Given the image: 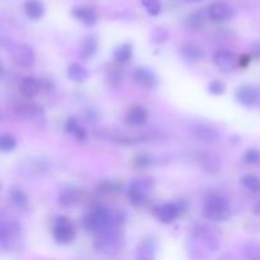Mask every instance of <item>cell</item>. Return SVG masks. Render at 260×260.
I'll return each mask as SVG.
<instances>
[{
    "label": "cell",
    "instance_id": "7402d4cb",
    "mask_svg": "<svg viewBox=\"0 0 260 260\" xmlns=\"http://www.w3.org/2000/svg\"><path fill=\"white\" fill-rule=\"evenodd\" d=\"M14 116L19 119H30L40 116V107L33 103H20L14 107Z\"/></svg>",
    "mask_w": 260,
    "mask_h": 260
},
{
    "label": "cell",
    "instance_id": "f1b7e54d",
    "mask_svg": "<svg viewBox=\"0 0 260 260\" xmlns=\"http://www.w3.org/2000/svg\"><path fill=\"white\" fill-rule=\"evenodd\" d=\"M103 137L109 139L112 142H116L118 145H123V146H132V145L139 144L140 140L134 136H129L127 134H121V132H108L107 135H103Z\"/></svg>",
    "mask_w": 260,
    "mask_h": 260
},
{
    "label": "cell",
    "instance_id": "7a4b0ae2",
    "mask_svg": "<svg viewBox=\"0 0 260 260\" xmlns=\"http://www.w3.org/2000/svg\"><path fill=\"white\" fill-rule=\"evenodd\" d=\"M119 229H121V225L113 223L102 233L96 234L94 248L99 254L106 256H116L122 250L123 238H122V233Z\"/></svg>",
    "mask_w": 260,
    "mask_h": 260
},
{
    "label": "cell",
    "instance_id": "9a60e30c",
    "mask_svg": "<svg viewBox=\"0 0 260 260\" xmlns=\"http://www.w3.org/2000/svg\"><path fill=\"white\" fill-rule=\"evenodd\" d=\"M179 52L180 56L185 61H189V62H200V61H202L205 58V51H203V48L192 42L183 43L180 46Z\"/></svg>",
    "mask_w": 260,
    "mask_h": 260
},
{
    "label": "cell",
    "instance_id": "5bb4252c",
    "mask_svg": "<svg viewBox=\"0 0 260 260\" xmlns=\"http://www.w3.org/2000/svg\"><path fill=\"white\" fill-rule=\"evenodd\" d=\"M83 190L76 187H65L58 193V203L62 207H74L83 201Z\"/></svg>",
    "mask_w": 260,
    "mask_h": 260
},
{
    "label": "cell",
    "instance_id": "6da1fadb",
    "mask_svg": "<svg viewBox=\"0 0 260 260\" xmlns=\"http://www.w3.org/2000/svg\"><path fill=\"white\" fill-rule=\"evenodd\" d=\"M123 216L121 213H112L103 206H95L83 218V228L88 233L99 234L113 223L122 225Z\"/></svg>",
    "mask_w": 260,
    "mask_h": 260
},
{
    "label": "cell",
    "instance_id": "ab89813d",
    "mask_svg": "<svg viewBox=\"0 0 260 260\" xmlns=\"http://www.w3.org/2000/svg\"><path fill=\"white\" fill-rule=\"evenodd\" d=\"M251 57H253L251 55H241L240 57H239V66H240V68H246V66L250 63Z\"/></svg>",
    "mask_w": 260,
    "mask_h": 260
},
{
    "label": "cell",
    "instance_id": "f546056e",
    "mask_svg": "<svg viewBox=\"0 0 260 260\" xmlns=\"http://www.w3.org/2000/svg\"><path fill=\"white\" fill-rule=\"evenodd\" d=\"M241 185L250 193L260 192V178L254 174H245L241 177Z\"/></svg>",
    "mask_w": 260,
    "mask_h": 260
},
{
    "label": "cell",
    "instance_id": "7c38bea8",
    "mask_svg": "<svg viewBox=\"0 0 260 260\" xmlns=\"http://www.w3.org/2000/svg\"><path fill=\"white\" fill-rule=\"evenodd\" d=\"M213 62L223 73L234 71L239 66V57L228 50H218L213 55Z\"/></svg>",
    "mask_w": 260,
    "mask_h": 260
},
{
    "label": "cell",
    "instance_id": "f35d334b",
    "mask_svg": "<svg viewBox=\"0 0 260 260\" xmlns=\"http://www.w3.org/2000/svg\"><path fill=\"white\" fill-rule=\"evenodd\" d=\"M226 90L225 83H222L221 80H212L208 84V91H210L212 95H222Z\"/></svg>",
    "mask_w": 260,
    "mask_h": 260
},
{
    "label": "cell",
    "instance_id": "52a82bcc",
    "mask_svg": "<svg viewBox=\"0 0 260 260\" xmlns=\"http://www.w3.org/2000/svg\"><path fill=\"white\" fill-rule=\"evenodd\" d=\"M22 233V226L17 220H7L2 218V225H0V244L3 248L13 246V244L17 243Z\"/></svg>",
    "mask_w": 260,
    "mask_h": 260
},
{
    "label": "cell",
    "instance_id": "603a6c76",
    "mask_svg": "<svg viewBox=\"0 0 260 260\" xmlns=\"http://www.w3.org/2000/svg\"><path fill=\"white\" fill-rule=\"evenodd\" d=\"M24 13L29 19L38 20L45 14V5L41 0H27L24 3Z\"/></svg>",
    "mask_w": 260,
    "mask_h": 260
},
{
    "label": "cell",
    "instance_id": "3957f363",
    "mask_svg": "<svg viewBox=\"0 0 260 260\" xmlns=\"http://www.w3.org/2000/svg\"><path fill=\"white\" fill-rule=\"evenodd\" d=\"M203 215L207 220L213 221V222L226 221L231 216L230 203L223 196H208L203 205Z\"/></svg>",
    "mask_w": 260,
    "mask_h": 260
},
{
    "label": "cell",
    "instance_id": "4dcf8cb0",
    "mask_svg": "<svg viewBox=\"0 0 260 260\" xmlns=\"http://www.w3.org/2000/svg\"><path fill=\"white\" fill-rule=\"evenodd\" d=\"M107 83L111 88H119L123 84V71L113 66L107 73Z\"/></svg>",
    "mask_w": 260,
    "mask_h": 260
},
{
    "label": "cell",
    "instance_id": "d590c367",
    "mask_svg": "<svg viewBox=\"0 0 260 260\" xmlns=\"http://www.w3.org/2000/svg\"><path fill=\"white\" fill-rule=\"evenodd\" d=\"M168 37H169V32L165 28H155L151 32V41L154 43H156V45L165 42L168 40Z\"/></svg>",
    "mask_w": 260,
    "mask_h": 260
},
{
    "label": "cell",
    "instance_id": "30bf717a",
    "mask_svg": "<svg viewBox=\"0 0 260 260\" xmlns=\"http://www.w3.org/2000/svg\"><path fill=\"white\" fill-rule=\"evenodd\" d=\"M235 98L241 106L251 108V107H255L256 104H258L260 98V91L255 85L244 84V85H240L236 89Z\"/></svg>",
    "mask_w": 260,
    "mask_h": 260
},
{
    "label": "cell",
    "instance_id": "5b68a950",
    "mask_svg": "<svg viewBox=\"0 0 260 260\" xmlns=\"http://www.w3.org/2000/svg\"><path fill=\"white\" fill-rule=\"evenodd\" d=\"M52 236L55 241L60 245H70L74 243L76 236V230L70 218L66 216H57L53 220Z\"/></svg>",
    "mask_w": 260,
    "mask_h": 260
},
{
    "label": "cell",
    "instance_id": "ac0fdd59",
    "mask_svg": "<svg viewBox=\"0 0 260 260\" xmlns=\"http://www.w3.org/2000/svg\"><path fill=\"white\" fill-rule=\"evenodd\" d=\"M147 118H149V113H147L146 108L142 106H134L127 113V123L131 124V126L140 127L144 126L147 122Z\"/></svg>",
    "mask_w": 260,
    "mask_h": 260
},
{
    "label": "cell",
    "instance_id": "d6986e66",
    "mask_svg": "<svg viewBox=\"0 0 260 260\" xmlns=\"http://www.w3.org/2000/svg\"><path fill=\"white\" fill-rule=\"evenodd\" d=\"M155 254H156V243L154 239H145L137 246V259L152 260L155 259Z\"/></svg>",
    "mask_w": 260,
    "mask_h": 260
},
{
    "label": "cell",
    "instance_id": "ffe728a7",
    "mask_svg": "<svg viewBox=\"0 0 260 260\" xmlns=\"http://www.w3.org/2000/svg\"><path fill=\"white\" fill-rule=\"evenodd\" d=\"M73 15L85 25H94L98 20L95 10L88 7H76L73 9Z\"/></svg>",
    "mask_w": 260,
    "mask_h": 260
},
{
    "label": "cell",
    "instance_id": "ee69618b",
    "mask_svg": "<svg viewBox=\"0 0 260 260\" xmlns=\"http://www.w3.org/2000/svg\"><path fill=\"white\" fill-rule=\"evenodd\" d=\"M189 3H198V2H202V0H187Z\"/></svg>",
    "mask_w": 260,
    "mask_h": 260
},
{
    "label": "cell",
    "instance_id": "cb8c5ba5",
    "mask_svg": "<svg viewBox=\"0 0 260 260\" xmlns=\"http://www.w3.org/2000/svg\"><path fill=\"white\" fill-rule=\"evenodd\" d=\"M134 56V47L129 43H122V45L117 46L113 51V60L117 63H127Z\"/></svg>",
    "mask_w": 260,
    "mask_h": 260
},
{
    "label": "cell",
    "instance_id": "ba28073f",
    "mask_svg": "<svg viewBox=\"0 0 260 260\" xmlns=\"http://www.w3.org/2000/svg\"><path fill=\"white\" fill-rule=\"evenodd\" d=\"M12 60L19 68H30L36 62L35 50L25 43L14 46V47H12Z\"/></svg>",
    "mask_w": 260,
    "mask_h": 260
},
{
    "label": "cell",
    "instance_id": "44dd1931",
    "mask_svg": "<svg viewBox=\"0 0 260 260\" xmlns=\"http://www.w3.org/2000/svg\"><path fill=\"white\" fill-rule=\"evenodd\" d=\"M65 132L69 136L75 137L78 141H85L88 139L86 131L80 126V123H79L75 117H69L65 123Z\"/></svg>",
    "mask_w": 260,
    "mask_h": 260
},
{
    "label": "cell",
    "instance_id": "83f0119b",
    "mask_svg": "<svg viewBox=\"0 0 260 260\" xmlns=\"http://www.w3.org/2000/svg\"><path fill=\"white\" fill-rule=\"evenodd\" d=\"M200 164L203 172L208 173V174H216L221 168L220 159L217 156H213V155L210 154L203 155L200 159Z\"/></svg>",
    "mask_w": 260,
    "mask_h": 260
},
{
    "label": "cell",
    "instance_id": "1f68e13d",
    "mask_svg": "<svg viewBox=\"0 0 260 260\" xmlns=\"http://www.w3.org/2000/svg\"><path fill=\"white\" fill-rule=\"evenodd\" d=\"M17 139L12 134H3L0 136V150L3 152H12L17 147Z\"/></svg>",
    "mask_w": 260,
    "mask_h": 260
},
{
    "label": "cell",
    "instance_id": "8fae6325",
    "mask_svg": "<svg viewBox=\"0 0 260 260\" xmlns=\"http://www.w3.org/2000/svg\"><path fill=\"white\" fill-rule=\"evenodd\" d=\"M132 79H134L135 84L137 86L142 89H146V90H150V89H155L159 84V80H157V76L151 69L145 68V66H141V68H137L136 70L134 71V75H132Z\"/></svg>",
    "mask_w": 260,
    "mask_h": 260
},
{
    "label": "cell",
    "instance_id": "e575fe53",
    "mask_svg": "<svg viewBox=\"0 0 260 260\" xmlns=\"http://www.w3.org/2000/svg\"><path fill=\"white\" fill-rule=\"evenodd\" d=\"M134 165L136 168H139V169H147V168L154 165V157L151 155L146 154V152H142V154H139L135 157Z\"/></svg>",
    "mask_w": 260,
    "mask_h": 260
},
{
    "label": "cell",
    "instance_id": "277c9868",
    "mask_svg": "<svg viewBox=\"0 0 260 260\" xmlns=\"http://www.w3.org/2000/svg\"><path fill=\"white\" fill-rule=\"evenodd\" d=\"M152 187H154V180L151 178H137L132 180L127 188V197L129 203L136 207L145 205Z\"/></svg>",
    "mask_w": 260,
    "mask_h": 260
},
{
    "label": "cell",
    "instance_id": "2e32d148",
    "mask_svg": "<svg viewBox=\"0 0 260 260\" xmlns=\"http://www.w3.org/2000/svg\"><path fill=\"white\" fill-rule=\"evenodd\" d=\"M98 50V38L94 35L85 36L79 45V56L83 60H89L93 57Z\"/></svg>",
    "mask_w": 260,
    "mask_h": 260
},
{
    "label": "cell",
    "instance_id": "d4e9b609",
    "mask_svg": "<svg viewBox=\"0 0 260 260\" xmlns=\"http://www.w3.org/2000/svg\"><path fill=\"white\" fill-rule=\"evenodd\" d=\"M9 202L12 203L14 207L20 208H25L28 206V196L25 194L24 190L19 187H13L10 188L9 190Z\"/></svg>",
    "mask_w": 260,
    "mask_h": 260
},
{
    "label": "cell",
    "instance_id": "8992f818",
    "mask_svg": "<svg viewBox=\"0 0 260 260\" xmlns=\"http://www.w3.org/2000/svg\"><path fill=\"white\" fill-rule=\"evenodd\" d=\"M188 205L184 200H178L175 202H169L161 205L160 207L156 208L155 213H156V217L159 218V221H161L162 223H172L179 217L182 213L185 212Z\"/></svg>",
    "mask_w": 260,
    "mask_h": 260
},
{
    "label": "cell",
    "instance_id": "e0dca14e",
    "mask_svg": "<svg viewBox=\"0 0 260 260\" xmlns=\"http://www.w3.org/2000/svg\"><path fill=\"white\" fill-rule=\"evenodd\" d=\"M42 89V84L35 79L33 76H27L23 78L19 84V91L23 96L25 98H35Z\"/></svg>",
    "mask_w": 260,
    "mask_h": 260
},
{
    "label": "cell",
    "instance_id": "60d3db41",
    "mask_svg": "<svg viewBox=\"0 0 260 260\" xmlns=\"http://www.w3.org/2000/svg\"><path fill=\"white\" fill-rule=\"evenodd\" d=\"M251 56L254 58L260 60V42L253 43V46H251Z\"/></svg>",
    "mask_w": 260,
    "mask_h": 260
},
{
    "label": "cell",
    "instance_id": "8d00e7d4",
    "mask_svg": "<svg viewBox=\"0 0 260 260\" xmlns=\"http://www.w3.org/2000/svg\"><path fill=\"white\" fill-rule=\"evenodd\" d=\"M245 256L249 259H260V244L250 243L246 244L244 248Z\"/></svg>",
    "mask_w": 260,
    "mask_h": 260
},
{
    "label": "cell",
    "instance_id": "7bdbcfd3",
    "mask_svg": "<svg viewBox=\"0 0 260 260\" xmlns=\"http://www.w3.org/2000/svg\"><path fill=\"white\" fill-rule=\"evenodd\" d=\"M253 212H254V215L258 216V217H260V202H258L255 206H254Z\"/></svg>",
    "mask_w": 260,
    "mask_h": 260
},
{
    "label": "cell",
    "instance_id": "4fadbf2b",
    "mask_svg": "<svg viewBox=\"0 0 260 260\" xmlns=\"http://www.w3.org/2000/svg\"><path fill=\"white\" fill-rule=\"evenodd\" d=\"M190 131L198 141L205 142V144H213L220 139V132L215 127H211L208 124L196 123L190 127Z\"/></svg>",
    "mask_w": 260,
    "mask_h": 260
},
{
    "label": "cell",
    "instance_id": "d6a6232c",
    "mask_svg": "<svg viewBox=\"0 0 260 260\" xmlns=\"http://www.w3.org/2000/svg\"><path fill=\"white\" fill-rule=\"evenodd\" d=\"M122 185L114 180H103L98 185V192L102 194H114V193L121 192Z\"/></svg>",
    "mask_w": 260,
    "mask_h": 260
},
{
    "label": "cell",
    "instance_id": "836d02e7",
    "mask_svg": "<svg viewBox=\"0 0 260 260\" xmlns=\"http://www.w3.org/2000/svg\"><path fill=\"white\" fill-rule=\"evenodd\" d=\"M142 7L151 17H156L161 12V2L160 0H141Z\"/></svg>",
    "mask_w": 260,
    "mask_h": 260
},
{
    "label": "cell",
    "instance_id": "4316f807",
    "mask_svg": "<svg viewBox=\"0 0 260 260\" xmlns=\"http://www.w3.org/2000/svg\"><path fill=\"white\" fill-rule=\"evenodd\" d=\"M206 15H207V12L205 13L202 9L194 10L185 18V25L189 29H201L206 23Z\"/></svg>",
    "mask_w": 260,
    "mask_h": 260
},
{
    "label": "cell",
    "instance_id": "9c48e42d",
    "mask_svg": "<svg viewBox=\"0 0 260 260\" xmlns=\"http://www.w3.org/2000/svg\"><path fill=\"white\" fill-rule=\"evenodd\" d=\"M207 17L216 23L226 22L234 17V9L229 3L223 2V0H217L208 5Z\"/></svg>",
    "mask_w": 260,
    "mask_h": 260
},
{
    "label": "cell",
    "instance_id": "b9f144b4",
    "mask_svg": "<svg viewBox=\"0 0 260 260\" xmlns=\"http://www.w3.org/2000/svg\"><path fill=\"white\" fill-rule=\"evenodd\" d=\"M95 113H94L93 109H88V113H85V119L88 122H94L95 121Z\"/></svg>",
    "mask_w": 260,
    "mask_h": 260
},
{
    "label": "cell",
    "instance_id": "74e56055",
    "mask_svg": "<svg viewBox=\"0 0 260 260\" xmlns=\"http://www.w3.org/2000/svg\"><path fill=\"white\" fill-rule=\"evenodd\" d=\"M244 162L249 165H256L260 162V151L258 149H249L248 151L244 154L243 157Z\"/></svg>",
    "mask_w": 260,
    "mask_h": 260
},
{
    "label": "cell",
    "instance_id": "484cf974",
    "mask_svg": "<svg viewBox=\"0 0 260 260\" xmlns=\"http://www.w3.org/2000/svg\"><path fill=\"white\" fill-rule=\"evenodd\" d=\"M68 76L71 81L83 83V81H85L89 78V71L83 65H80V63L74 62L71 65H69Z\"/></svg>",
    "mask_w": 260,
    "mask_h": 260
}]
</instances>
